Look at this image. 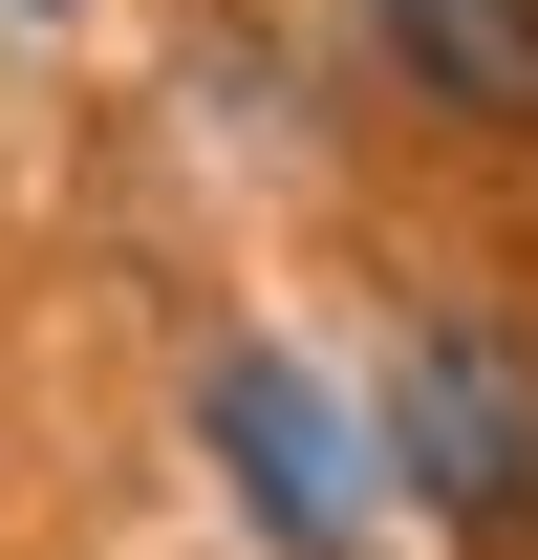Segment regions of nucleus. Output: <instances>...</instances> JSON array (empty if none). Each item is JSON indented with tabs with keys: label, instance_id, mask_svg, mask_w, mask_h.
<instances>
[{
	"label": "nucleus",
	"instance_id": "f257e3e1",
	"mask_svg": "<svg viewBox=\"0 0 538 560\" xmlns=\"http://www.w3.org/2000/svg\"><path fill=\"white\" fill-rule=\"evenodd\" d=\"M388 475L453 517V539L538 560V346L517 324H409L388 366Z\"/></svg>",
	"mask_w": 538,
	"mask_h": 560
},
{
	"label": "nucleus",
	"instance_id": "f03ea898",
	"mask_svg": "<svg viewBox=\"0 0 538 560\" xmlns=\"http://www.w3.org/2000/svg\"><path fill=\"white\" fill-rule=\"evenodd\" d=\"M195 431H215V475H237V517H259L280 560H366V431L324 410V366H280V346H215Z\"/></svg>",
	"mask_w": 538,
	"mask_h": 560
},
{
	"label": "nucleus",
	"instance_id": "7ed1b4c3",
	"mask_svg": "<svg viewBox=\"0 0 538 560\" xmlns=\"http://www.w3.org/2000/svg\"><path fill=\"white\" fill-rule=\"evenodd\" d=\"M388 22L409 108H453V130H538V0H366Z\"/></svg>",
	"mask_w": 538,
	"mask_h": 560
}]
</instances>
